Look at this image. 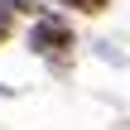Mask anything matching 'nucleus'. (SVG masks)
I'll use <instances>...</instances> for the list:
<instances>
[{"label": "nucleus", "mask_w": 130, "mask_h": 130, "mask_svg": "<svg viewBox=\"0 0 130 130\" xmlns=\"http://www.w3.org/2000/svg\"><path fill=\"white\" fill-rule=\"evenodd\" d=\"M10 24H14V14H10V0H0V43L10 39Z\"/></svg>", "instance_id": "obj_2"}, {"label": "nucleus", "mask_w": 130, "mask_h": 130, "mask_svg": "<svg viewBox=\"0 0 130 130\" xmlns=\"http://www.w3.org/2000/svg\"><path fill=\"white\" fill-rule=\"evenodd\" d=\"M0 96H10V87H0Z\"/></svg>", "instance_id": "obj_4"}, {"label": "nucleus", "mask_w": 130, "mask_h": 130, "mask_svg": "<svg viewBox=\"0 0 130 130\" xmlns=\"http://www.w3.org/2000/svg\"><path fill=\"white\" fill-rule=\"evenodd\" d=\"M63 5H72V10H92V14L106 10V0H63Z\"/></svg>", "instance_id": "obj_3"}, {"label": "nucleus", "mask_w": 130, "mask_h": 130, "mask_svg": "<svg viewBox=\"0 0 130 130\" xmlns=\"http://www.w3.org/2000/svg\"><path fill=\"white\" fill-rule=\"evenodd\" d=\"M29 48H34V53H43V58L68 63V53H72V34H68V24H63V19H39V24H34V34H29Z\"/></svg>", "instance_id": "obj_1"}]
</instances>
